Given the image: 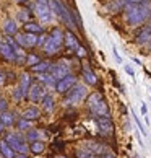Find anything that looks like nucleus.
<instances>
[{
    "label": "nucleus",
    "instance_id": "nucleus-1",
    "mask_svg": "<svg viewBox=\"0 0 151 158\" xmlns=\"http://www.w3.org/2000/svg\"><path fill=\"white\" fill-rule=\"evenodd\" d=\"M125 11V21L132 26H138L148 20V16H151V5L149 0H141V2H132L127 3V7L124 8Z\"/></svg>",
    "mask_w": 151,
    "mask_h": 158
},
{
    "label": "nucleus",
    "instance_id": "nucleus-2",
    "mask_svg": "<svg viewBox=\"0 0 151 158\" xmlns=\"http://www.w3.org/2000/svg\"><path fill=\"white\" fill-rule=\"evenodd\" d=\"M63 44H65V33L62 30H59V28H55V30H52V33L47 36V41H46L44 46H42V51L47 56H54L62 49Z\"/></svg>",
    "mask_w": 151,
    "mask_h": 158
},
{
    "label": "nucleus",
    "instance_id": "nucleus-3",
    "mask_svg": "<svg viewBox=\"0 0 151 158\" xmlns=\"http://www.w3.org/2000/svg\"><path fill=\"white\" fill-rule=\"evenodd\" d=\"M85 98H88L86 86L85 85H75L73 88H70L65 93L63 104H65V106H77V104H80Z\"/></svg>",
    "mask_w": 151,
    "mask_h": 158
},
{
    "label": "nucleus",
    "instance_id": "nucleus-4",
    "mask_svg": "<svg viewBox=\"0 0 151 158\" xmlns=\"http://www.w3.org/2000/svg\"><path fill=\"white\" fill-rule=\"evenodd\" d=\"M49 7L52 10V13H54L55 16H59V18L65 23L70 30H73V28L77 26V25H75V21H73V18L70 16V11L65 8V5H63L60 0H49Z\"/></svg>",
    "mask_w": 151,
    "mask_h": 158
},
{
    "label": "nucleus",
    "instance_id": "nucleus-5",
    "mask_svg": "<svg viewBox=\"0 0 151 158\" xmlns=\"http://www.w3.org/2000/svg\"><path fill=\"white\" fill-rule=\"evenodd\" d=\"M5 140H7V143L16 152V153H26V152L30 150V147H28V143H26V137L20 135V134L10 132L8 135L5 137Z\"/></svg>",
    "mask_w": 151,
    "mask_h": 158
},
{
    "label": "nucleus",
    "instance_id": "nucleus-6",
    "mask_svg": "<svg viewBox=\"0 0 151 158\" xmlns=\"http://www.w3.org/2000/svg\"><path fill=\"white\" fill-rule=\"evenodd\" d=\"M34 13H36V16L39 18V21L42 23H50L52 21V16H54V13H52V10L49 5L46 3H34Z\"/></svg>",
    "mask_w": 151,
    "mask_h": 158
},
{
    "label": "nucleus",
    "instance_id": "nucleus-7",
    "mask_svg": "<svg viewBox=\"0 0 151 158\" xmlns=\"http://www.w3.org/2000/svg\"><path fill=\"white\" fill-rule=\"evenodd\" d=\"M44 96H46V86H44V83H39V81H38V83H31L30 91H28V98H30V101L41 103Z\"/></svg>",
    "mask_w": 151,
    "mask_h": 158
},
{
    "label": "nucleus",
    "instance_id": "nucleus-8",
    "mask_svg": "<svg viewBox=\"0 0 151 158\" xmlns=\"http://www.w3.org/2000/svg\"><path fill=\"white\" fill-rule=\"evenodd\" d=\"M75 85H77V77H75L73 73H68V75H65L63 78H60L59 81H57L55 90H57V93H60V95H65V93L70 88H73Z\"/></svg>",
    "mask_w": 151,
    "mask_h": 158
},
{
    "label": "nucleus",
    "instance_id": "nucleus-9",
    "mask_svg": "<svg viewBox=\"0 0 151 158\" xmlns=\"http://www.w3.org/2000/svg\"><path fill=\"white\" fill-rule=\"evenodd\" d=\"M49 73L52 77H55L57 80H60V78L65 77V75L72 73V69L68 65V62H59V64H55V65H52L49 69Z\"/></svg>",
    "mask_w": 151,
    "mask_h": 158
},
{
    "label": "nucleus",
    "instance_id": "nucleus-10",
    "mask_svg": "<svg viewBox=\"0 0 151 158\" xmlns=\"http://www.w3.org/2000/svg\"><path fill=\"white\" fill-rule=\"evenodd\" d=\"M96 122H97V127H99L101 134L104 135H111L112 131H114V124L109 116H102V118H96Z\"/></svg>",
    "mask_w": 151,
    "mask_h": 158
},
{
    "label": "nucleus",
    "instance_id": "nucleus-11",
    "mask_svg": "<svg viewBox=\"0 0 151 158\" xmlns=\"http://www.w3.org/2000/svg\"><path fill=\"white\" fill-rule=\"evenodd\" d=\"M137 43L140 46L151 44V23H148L146 26L141 28V31L138 33V36H137Z\"/></svg>",
    "mask_w": 151,
    "mask_h": 158
},
{
    "label": "nucleus",
    "instance_id": "nucleus-12",
    "mask_svg": "<svg viewBox=\"0 0 151 158\" xmlns=\"http://www.w3.org/2000/svg\"><path fill=\"white\" fill-rule=\"evenodd\" d=\"M91 113L94 118H102V116H109V106L107 103L104 101V99H101L97 104H94V106L91 108Z\"/></svg>",
    "mask_w": 151,
    "mask_h": 158
},
{
    "label": "nucleus",
    "instance_id": "nucleus-13",
    "mask_svg": "<svg viewBox=\"0 0 151 158\" xmlns=\"http://www.w3.org/2000/svg\"><path fill=\"white\" fill-rule=\"evenodd\" d=\"M0 56L5 57L7 60H15V57H16L15 51L11 49V46L7 41H2V43H0Z\"/></svg>",
    "mask_w": 151,
    "mask_h": 158
},
{
    "label": "nucleus",
    "instance_id": "nucleus-14",
    "mask_svg": "<svg viewBox=\"0 0 151 158\" xmlns=\"http://www.w3.org/2000/svg\"><path fill=\"white\" fill-rule=\"evenodd\" d=\"M127 3H129V0H112V2L107 3L106 10L109 11V13H117V11L124 10L127 7Z\"/></svg>",
    "mask_w": 151,
    "mask_h": 158
},
{
    "label": "nucleus",
    "instance_id": "nucleus-15",
    "mask_svg": "<svg viewBox=\"0 0 151 158\" xmlns=\"http://www.w3.org/2000/svg\"><path fill=\"white\" fill-rule=\"evenodd\" d=\"M65 48L70 49V51H77V49L80 48L78 38L75 36L72 31H67V33H65Z\"/></svg>",
    "mask_w": 151,
    "mask_h": 158
},
{
    "label": "nucleus",
    "instance_id": "nucleus-16",
    "mask_svg": "<svg viewBox=\"0 0 151 158\" xmlns=\"http://www.w3.org/2000/svg\"><path fill=\"white\" fill-rule=\"evenodd\" d=\"M30 86H31V77L28 73H21L20 75V81H18V88L23 91V95H28L30 91Z\"/></svg>",
    "mask_w": 151,
    "mask_h": 158
},
{
    "label": "nucleus",
    "instance_id": "nucleus-17",
    "mask_svg": "<svg viewBox=\"0 0 151 158\" xmlns=\"http://www.w3.org/2000/svg\"><path fill=\"white\" fill-rule=\"evenodd\" d=\"M38 80L41 81V83H44V85H47V86H50V88H55L57 86V80L55 77H52L50 73H47V72H44V73H39V77H38Z\"/></svg>",
    "mask_w": 151,
    "mask_h": 158
},
{
    "label": "nucleus",
    "instance_id": "nucleus-18",
    "mask_svg": "<svg viewBox=\"0 0 151 158\" xmlns=\"http://www.w3.org/2000/svg\"><path fill=\"white\" fill-rule=\"evenodd\" d=\"M39 116H41L39 109L33 106V108H26L25 111H23L21 118L23 119H28V121H36V119H39Z\"/></svg>",
    "mask_w": 151,
    "mask_h": 158
},
{
    "label": "nucleus",
    "instance_id": "nucleus-19",
    "mask_svg": "<svg viewBox=\"0 0 151 158\" xmlns=\"http://www.w3.org/2000/svg\"><path fill=\"white\" fill-rule=\"evenodd\" d=\"M3 31L7 33L8 36H13V34H16V33H18V26H16V21H15V20H11V18L5 20V23H3Z\"/></svg>",
    "mask_w": 151,
    "mask_h": 158
},
{
    "label": "nucleus",
    "instance_id": "nucleus-20",
    "mask_svg": "<svg viewBox=\"0 0 151 158\" xmlns=\"http://www.w3.org/2000/svg\"><path fill=\"white\" fill-rule=\"evenodd\" d=\"M0 153L3 158H15V150L7 143V140H0Z\"/></svg>",
    "mask_w": 151,
    "mask_h": 158
},
{
    "label": "nucleus",
    "instance_id": "nucleus-21",
    "mask_svg": "<svg viewBox=\"0 0 151 158\" xmlns=\"http://www.w3.org/2000/svg\"><path fill=\"white\" fill-rule=\"evenodd\" d=\"M25 31H28V33H34V34H41L44 31V28H42V25H39V23H36V21H28V23H25Z\"/></svg>",
    "mask_w": 151,
    "mask_h": 158
},
{
    "label": "nucleus",
    "instance_id": "nucleus-22",
    "mask_svg": "<svg viewBox=\"0 0 151 158\" xmlns=\"http://www.w3.org/2000/svg\"><path fill=\"white\" fill-rule=\"evenodd\" d=\"M42 108H44V111H47V113H50L52 109H54V106H55V99H54V96L52 95H49V93H46V96L42 98Z\"/></svg>",
    "mask_w": 151,
    "mask_h": 158
},
{
    "label": "nucleus",
    "instance_id": "nucleus-23",
    "mask_svg": "<svg viewBox=\"0 0 151 158\" xmlns=\"http://www.w3.org/2000/svg\"><path fill=\"white\" fill-rule=\"evenodd\" d=\"M49 69H50V64L47 60H41L38 62L36 65H33L31 70L33 72H38V73H44V72H49Z\"/></svg>",
    "mask_w": 151,
    "mask_h": 158
},
{
    "label": "nucleus",
    "instance_id": "nucleus-24",
    "mask_svg": "<svg viewBox=\"0 0 151 158\" xmlns=\"http://www.w3.org/2000/svg\"><path fill=\"white\" fill-rule=\"evenodd\" d=\"M83 78H85V81H86L88 85H96V83H97L96 73L93 72V70H89V69H85V70H83Z\"/></svg>",
    "mask_w": 151,
    "mask_h": 158
},
{
    "label": "nucleus",
    "instance_id": "nucleus-25",
    "mask_svg": "<svg viewBox=\"0 0 151 158\" xmlns=\"http://www.w3.org/2000/svg\"><path fill=\"white\" fill-rule=\"evenodd\" d=\"M101 99H104L101 93H97V91H96V93H91V95H89L88 98H86V101H88L86 104H88V108L91 109L93 106H94V104H97V103H99Z\"/></svg>",
    "mask_w": 151,
    "mask_h": 158
},
{
    "label": "nucleus",
    "instance_id": "nucleus-26",
    "mask_svg": "<svg viewBox=\"0 0 151 158\" xmlns=\"http://www.w3.org/2000/svg\"><path fill=\"white\" fill-rule=\"evenodd\" d=\"M0 121H2L3 126L7 127V126H11L15 122V116L11 114V113H8V111H3V113L0 114Z\"/></svg>",
    "mask_w": 151,
    "mask_h": 158
},
{
    "label": "nucleus",
    "instance_id": "nucleus-27",
    "mask_svg": "<svg viewBox=\"0 0 151 158\" xmlns=\"http://www.w3.org/2000/svg\"><path fill=\"white\" fill-rule=\"evenodd\" d=\"M88 150L93 152L94 155H104V153H106V147L101 145V143H89L88 145Z\"/></svg>",
    "mask_w": 151,
    "mask_h": 158
},
{
    "label": "nucleus",
    "instance_id": "nucleus-28",
    "mask_svg": "<svg viewBox=\"0 0 151 158\" xmlns=\"http://www.w3.org/2000/svg\"><path fill=\"white\" fill-rule=\"evenodd\" d=\"M26 140L28 142H36V140H42V132L39 131H30L26 134Z\"/></svg>",
    "mask_w": 151,
    "mask_h": 158
},
{
    "label": "nucleus",
    "instance_id": "nucleus-29",
    "mask_svg": "<svg viewBox=\"0 0 151 158\" xmlns=\"http://www.w3.org/2000/svg\"><path fill=\"white\" fill-rule=\"evenodd\" d=\"M30 150L33 152V153H41V152L44 150V142H42V140H36V142H31Z\"/></svg>",
    "mask_w": 151,
    "mask_h": 158
},
{
    "label": "nucleus",
    "instance_id": "nucleus-30",
    "mask_svg": "<svg viewBox=\"0 0 151 158\" xmlns=\"http://www.w3.org/2000/svg\"><path fill=\"white\" fill-rule=\"evenodd\" d=\"M77 158H97V156L89 150H80L77 152Z\"/></svg>",
    "mask_w": 151,
    "mask_h": 158
},
{
    "label": "nucleus",
    "instance_id": "nucleus-31",
    "mask_svg": "<svg viewBox=\"0 0 151 158\" xmlns=\"http://www.w3.org/2000/svg\"><path fill=\"white\" fill-rule=\"evenodd\" d=\"M38 62H41L38 56H34V54H28V56H26V65L33 67V65H36Z\"/></svg>",
    "mask_w": 151,
    "mask_h": 158
},
{
    "label": "nucleus",
    "instance_id": "nucleus-32",
    "mask_svg": "<svg viewBox=\"0 0 151 158\" xmlns=\"http://www.w3.org/2000/svg\"><path fill=\"white\" fill-rule=\"evenodd\" d=\"M31 127V121H28V119H23L18 122V129H21V131H25V129H30Z\"/></svg>",
    "mask_w": 151,
    "mask_h": 158
},
{
    "label": "nucleus",
    "instance_id": "nucleus-33",
    "mask_svg": "<svg viewBox=\"0 0 151 158\" xmlns=\"http://www.w3.org/2000/svg\"><path fill=\"white\" fill-rule=\"evenodd\" d=\"M13 98L16 99V101H21V99L25 98V95H23V91L18 88V86H16V88L13 90Z\"/></svg>",
    "mask_w": 151,
    "mask_h": 158
},
{
    "label": "nucleus",
    "instance_id": "nucleus-34",
    "mask_svg": "<svg viewBox=\"0 0 151 158\" xmlns=\"http://www.w3.org/2000/svg\"><path fill=\"white\" fill-rule=\"evenodd\" d=\"M20 20L23 23H28V20H30V13H28V10H20Z\"/></svg>",
    "mask_w": 151,
    "mask_h": 158
},
{
    "label": "nucleus",
    "instance_id": "nucleus-35",
    "mask_svg": "<svg viewBox=\"0 0 151 158\" xmlns=\"http://www.w3.org/2000/svg\"><path fill=\"white\" fill-rule=\"evenodd\" d=\"M46 41H47V36H46V34H44V33H41V34H39V36H38V46H41V48H42V46H44V43H46Z\"/></svg>",
    "mask_w": 151,
    "mask_h": 158
},
{
    "label": "nucleus",
    "instance_id": "nucleus-36",
    "mask_svg": "<svg viewBox=\"0 0 151 158\" xmlns=\"http://www.w3.org/2000/svg\"><path fill=\"white\" fill-rule=\"evenodd\" d=\"M133 119H135V122H137V126H138V129H140V132L143 134V135H146V131H145V127H143V124H141V122H140V119H138V118H137L135 114H133Z\"/></svg>",
    "mask_w": 151,
    "mask_h": 158
},
{
    "label": "nucleus",
    "instance_id": "nucleus-37",
    "mask_svg": "<svg viewBox=\"0 0 151 158\" xmlns=\"http://www.w3.org/2000/svg\"><path fill=\"white\" fill-rule=\"evenodd\" d=\"M75 54H77L78 57H85V56H86V51H85L83 46H80V48H78L77 51H75Z\"/></svg>",
    "mask_w": 151,
    "mask_h": 158
},
{
    "label": "nucleus",
    "instance_id": "nucleus-38",
    "mask_svg": "<svg viewBox=\"0 0 151 158\" xmlns=\"http://www.w3.org/2000/svg\"><path fill=\"white\" fill-rule=\"evenodd\" d=\"M3 111H7V101L0 98V113H3Z\"/></svg>",
    "mask_w": 151,
    "mask_h": 158
},
{
    "label": "nucleus",
    "instance_id": "nucleus-39",
    "mask_svg": "<svg viewBox=\"0 0 151 158\" xmlns=\"http://www.w3.org/2000/svg\"><path fill=\"white\" fill-rule=\"evenodd\" d=\"M141 114L145 116V119H146V122H148V118H146V116H148V109H146V104H141Z\"/></svg>",
    "mask_w": 151,
    "mask_h": 158
},
{
    "label": "nucleus",
    "instance_id": "nucleus-40",
    "mask_svg": "<svg viewBox=\"0 0 151 158\" xmlns=\"http://www.w3.org/2000/svg\"><path fill=\"white\" fill-rule=\"evenodd\" d=\"M125 72L130 75V77H135V72H133V69L130 67V65H125Z\"/></svg>",
    "mask_w": 151,
    "mask_h": 158
},
{
    "label": "nucleus",
    "instance_id": "nucleus-41",
    "mask_svg": "<svg viewBox=\"0 0 151 158\" xmlns=\"http://www.w3.org/2000/svg\"><path fill=\"white\" fill-rule=\"evenodd\" d=\"M112 51H114V57H115V60H117L119 64H122V57L119 56V52H117V49H115V48H114Z\"/></svg>",
    "mask_w": 151,
    "mask_h": 158
},
{
    "label": "nucleus",
    "instance_id": "nucleus-42",
    "mask_svg": "<svg viewBox=\"0 0 151 158\" xmlns=\"http://www.w3.org/2000/svg\"><path fill=\"white\" fill-rule=\"evenodd\" d=\"M5 81H7V78H5V73H3V72H0V86L5 85Z\"/></svg>",
    "mask_w": 151,
    "mask_h": 158
},
{
    "label": "nucleus",
    "instance_id": "nucleus-43",
    "mask_svg": "<svg viewBox=\"0 0 151 158\" xmlns=\"http://www.w3.org/2000/svg\"><path fill=\"white\" fill-rule=\"evenodd\" d=\"M102 158H115V156H114L112 153H104V155H102Z\"/></svg>",
    "mask_w": 151,
    "mask_h": 158
},
{
    "label": "nucleus",
    "instance_id": "nucleus-44",
    "mask_svg": "<svg viewBox=\"0 0 151 158\" xmlns=\"http://www.w3.org/2000/svg\"><path fill=\"white\" fill-rule=\"evenodd\" d=\"M36 3H46V5H49V0H36Z\"/></svg>",
    "mask_w": 151,
    "mask_h": 158
},
{
    "label": "nucleus",
    "instance_id": "nucleus-45",
    "mask_svg": "<svg viewBox=\"0 0 151 158\" xmlns=\"http://www.w3.org/2000/svg\"><path fill=\"white\" fill-rule=\"evenodd\" d=\"M15 158H28L26 153H20V155H15Z\"/></svg>",
    "mask_w": 151,
    "mask_h": 158
},
{
    "label": "nucleus",
    "instance_id": "nucleus-46",
    "mask_svg": "<svg viewBox=\"0 0 151 158\" xmlns=\"http://www.w3.org/2000/svg\"><path fill=\"white\" fill-rule=\"evenodd\" d=\"M15 2H18V3H26V2H30V0H15Z\"/></svg>",
    "mask_w": 151,
    "mask_h": 158
},
{
    "label": "nucleus",
    "instance_id": "nucleus-47",
    "mask_svg": "<svg viewBox=\"0 0 151 158\" xmlns=\"http://www.w3.org/2000/svg\"><path fill=\"white\" fill-rule=\"evenodd\" d=\"M3 127H5V126H3V122H2V121H0V131H2V129H3Z\"/></svg>",
    "mask_w": 151,
    "mask_h": 158
},
{
    "label": "nucleus",
    "instance_id": "nucleus-48",
    "mask_svg": "<svg viewBox=\"0 0 151 158\" xmlns=\"http://www.w3.org/2000/svg\"><path fill=\"white\" fill-rule=\"evenodd\" d=\"M57 158H67L65 155H60V156H57Z\"/></svg>",
    "mask_w": 151,
    "mask_h": 158
},
{
    "label": "nucleus",
    "instance_id": "nucleus-49",
    "mask_svg": "<svg viewBox=\"0 0 151 158\" xmlns=\"http://www.w3.org/2000/svg\"><path fill=\"white\" fill-rule=\"evenodd\" d=\"M149 51H151V44H149Z\"/></svg>",
    "mask_w": 151,
    "mask_h": 158
}]
</instances>
